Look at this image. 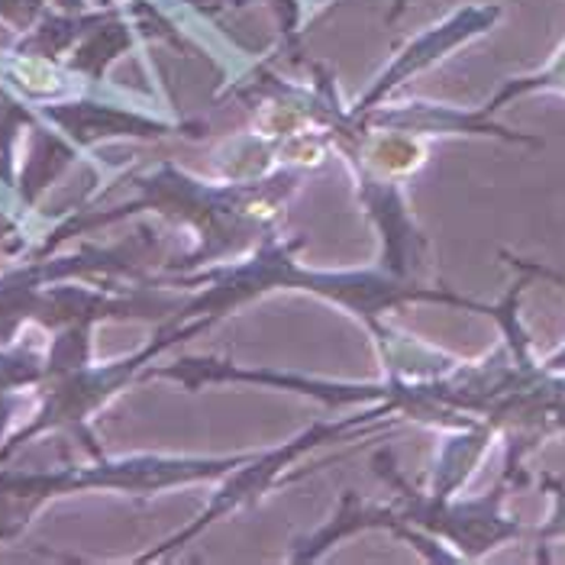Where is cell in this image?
<instances>
[{
    "label": "cell",
    "mask_w": 565,
    "mask_h": 565,
    "mask_svg": "<svg viewBox=\"0 0 565 565\" xmlns=\"http://www.w3.org/2000/svg\"><path fill=\"white\" fill-rule=\"evenodd\" d=\"M243 459H166V456H130V459H104L94 466H68L55 472H0V543L13 540L45 501L75 491H130L152 494L184 481H201L226 472Z\"/></svg>",
    "instance_id": "6da1fadb"
},
{
    "label": "cell",
    "mask_w": 565,
    "mask_h": 565,
    "mask_svg": "<svg viewBox=\"0 0 565 565\" xmlns=\"http://www.w3.org/2000/svg\"><path fill=\"white\" fill-rule=\"evenodd\" d=\"M45 117H52L62 130L75 142H94V139H110V136H162L169 127L152 124L146 117L124 114V110H107L94 104H72V107H45Z\"/></svg>",
    "instance_id": "7a4b0ae2"
},
{
    "label": "cell",
    "mask_w": 565,
    "mask_h": 565,
    "mask_svg": "<svg viewBox=\"0 0 565 565\" xmlns=\"http://www.w3.org/2000/svg\"><path fill=\"white\" fill-rule=\"evenodd\" d=\"M45 362L36 352H3L0 349V404H10L13 392L20 388H30V385H40L43 382Z\"/></svg>",
    "instance_id": "3957f363"
},
{
    "label": "cell",
    "mask_w": 565,
    "mask_h": 565,
    "mask_svg": "<svg viewBox=\"0 0 565 565\" xmlns=\"http://www.w3.org/2000/svg\"><path fill=\"white\" fill-rule=\"evenodd\" d=\"M540 484L553 494V518L540 526V543L565 540V481L553 479V476H543Z\"/></svg>",
    "instance_id": "277c9868"
},
{
    "label": "cell",
    "mask_w": 565,
    "mask_h": 565,
    "mask_svg": "<svg viewBox=\"0 0 565 565\" xmlns=\"http://www.w3.org/2000/svg\"><path fill=\"white\" fill-rule=\"evenodd\" d=\"M518 268H523L526 275H540V278H550V281H556V285H563L565 288V275L559 271H553V268H543V265H536V262H523V259H514ZM546 365L550 369H556V372H565V347L559 352H553L550 359H546Z\"/></svg>",
    "instance_id": "5b68a950"
}]
</instances>
